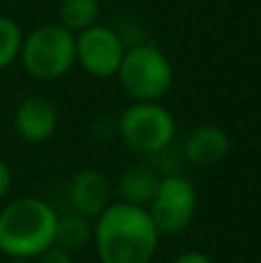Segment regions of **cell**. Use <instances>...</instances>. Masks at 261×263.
Listing matches in <instances>:
<instances>
[{"mask_svg":"<svg viewBox=\"0 0 261 263\" xmlns=\"http://www.w3.org/2000/svg\"><path fill=\"white\" fill-rule=\"evenodd\" d=\"M160 238L143 205L116 199L92 219V245L100 263H153Z\"/></svg>","mask_w":261,"mask_h":263,"instance_id":"obj_1","label":"cell"},{"mask_svg":"<svg viewBox=\"0 0 261 263\" xmlns=\"http://www.w3.org/2000/svg\"><path fill=\"white\" fill-rule=\"evenodd\" d=\"M58 210L40 196H21L0 210V254L35 261L55 242Z\"/></svg>","mask_w":261,"mask_h":263,"instance_id":"obj_2","label":"cell"},{"mask_svg":"<svg viewBox=\"0 0 261 263\" xmlns=\"http://www.w3.org/2000/svg\"><path fill=\"white\" fill-rule=\"evenodd\" d=\"M116 77L132 102H162L174 88L171 60L153 42L127 46Z\"/></svg>","mask_w":261,"mask_h":263,"instance_id":"obj_3","label":"cell"},{"mask_svg":"<svg viewBox=\"0 0 261 263\" xmlns=\"http://www.w3.org/2000/svg\"><path fill=\"white\" fill-rule=\"evenodd\" d=\"M23 69L35 81H58L77 65V35L60 23H44L23 35Z\"/></svg>","mask_w":261,"mask_h":263,"instance_id":"obj_4","label":"cell"},{"mask_svg":"<svg viewBox=\"0 0 261 263\" xmlns=\"http://www.w3.org/2000/svg\"><path fill=\"white\" fill-rule=\"evenodd\" d=\"M176 118L162 102H132L120 111L116 132L125 148L139 155H160L176 139Z\"/></svg>","mask_w":261,"mask_h":263,"instance_id":"obj_5","label":"cell"},{"mask_svg":"<svg viewBox=\"0 0 261 263\" xmlns=\"http://www.w3.org/2000/svg\"><path fill=\"white\" fill-rule=\"evenodd\" d=\"M146 208L160 236H178L197 215L199 192L190 178L180 173H166L160 176V185Z\"/></svg>","mask_w":261,"mask_h":263,"instance_id":"obj_6","label":"cell"},{"mask_svg":"<svg viewBox=\"0 0 261 263\" xmlns=\"http://www.w3.org/2000/svg\"><path fill=\"white\" fill-rule=\"evenodd\" d=\"M125 42L118 30L104 23L77 32V65L92 79H111L118 74L125 55Z\"/></svg>","mask_w":261,"mask_h":263,"instance_id":"obj_7","label":"cell"},{"mask_svg":"<svg viewBox=\"0 0 261 263\" xmlns=\"http://www.w3.org/2000/svg\"><path fill=\"white\" fill-rule=\"evenodd\" d=\"M67 201L69 210L88 219H95L114 201V185L109 176L100 168H79L67 182Z\"/></svg>","mask_w":261,"mask_h":263,"instance_id":"obj_8","label":"cell"},{"mask_svg":"<svg viewBox=\"0 0 261 263\" xmlns=\"http://www.w3.org/2000/svg\"><path fill=\"white\" fill-rule=\"evenodd\" d=\"M60 123L58 106L44 95H28L14 109V132L26 143H46Z\"/></svg>","mask_w":261,"mask_h":263,"instance_id":"obj_9","label":"cell"},{"mask_svg":"<svg viewBox=\"0 0 261 263\" xmlns=\"http://www.w3.org/2000/svg\"><path fill=\"white\" fill-rule=\"evenodd\" d=\"M229 150V134L217 125H197L183 141V157L194 166H215L225 162Z\"/></svg>","mask_w":261,"mask_h":263,"instance_id":"obj_10","label":"cell"},{"mask_svg":"<svg viewBox=\"0 0 261 263\" xmlns=\"http://www.w3.org/2000/svg\"><path fill=\"white\" fill-rule=\"evenodd\" d=\"M157 185H160V176L151 166L137 164V166H127L120 173L114 185V192L118 196V201L146 208L151 203L153 194H155Z\"/></svg>","mask_w":261,"mask_h":263,"instance_id":"obj_11","label":"cell"},{"mask_svg":"<svg viewBox=\"0 0 261 263\" xmlns=\"http://www.w3.org/2000/svg\"><path fill=\"white\" fill-rule=\"evenodd\" d=\"M92 242V219L83 215L69 213L58 215V231H55V245L65 247L67 252H81Z\"/></svg>","mask_w":261,"mask_h":263,"instance_id":"obj_12","label":"cell"},{"mask_svg":"<svg viewBox=\"0 0 261 263\" xmlns=\"http://www.w3.org/2000/svg\"><path fill=\"white\" fill-rule=\"evenodd\" d=\"M100 0H60L58 23L69 32H81L95 26L100 18Z\"/></svg>","mask_w":261,"mask_h":263,"instance_id":"obj_13","label":"cell"},{"mask_svg":"<svg viewBox=\"0 0 261 263\" xmlns=\"http://www.w3.org/2000/svg\"><path fill=\"white\" fill-rule=\"evenodd\" d=\"M23 35H26V32L21 30V26H18L14 18L0 16V72L18 60Z\"/></svg>","mask_w":261,"mask_h":263,"instance_id":"obj_14","label":"cell"},{"mask_svg":"<svg viewBox=\"0 0 261 263\" xmlns=\"http://www.w3.org/2000/svg\"><path fill=\"white\" fill-rule=\"evenodd\" d=\"M35 263H74V259H72V252H67L65 247L53 242V245L46 247V250L37 256Z\"/></svg>","mask_w":261,"mask_h":263,"instance_id":"obj_15","label":"cell"},{"mask_svg":"<svg viewBox=\"0 0 261 263\" xmlns=\"http://www.w3.org/2000/svg\"><path fill=\"white\" fill-rule=\"evenodd\" d=\"M171 263H215V261L201 250H188V252H180L178 256H174Z\"/></svg>","mask_w":261,"mask_h":263,"instance_id":"obj_16","label":"cell"},{"mask_svg":"<svg viewBox=\"0 0 261 263\" xmlns=\"http://www.w3.org/2000/svg\"><path fill=\"white\" fill-rule=\"evenodd\" d=\"M12 180H14L12 178V166L0 157V201L9 194V190H12Z\"/></svg>","mask_w":261,"mask_h":263,"instance_id":"obj_17","label":"cell"},{"mask_svg":"<svg viewBox=\"0 0 261 263\" xmlns=\"http://www.w3.org/2000/svg\"><path fill=\"white\" fill-rule=\"evenodd\" d=\"M9 263H32V261H26V259H9Z\"/></svg>","mask_w":261,"mask_h":263,"instance_id":"obj_18","label":"cell"}]
</instances>
